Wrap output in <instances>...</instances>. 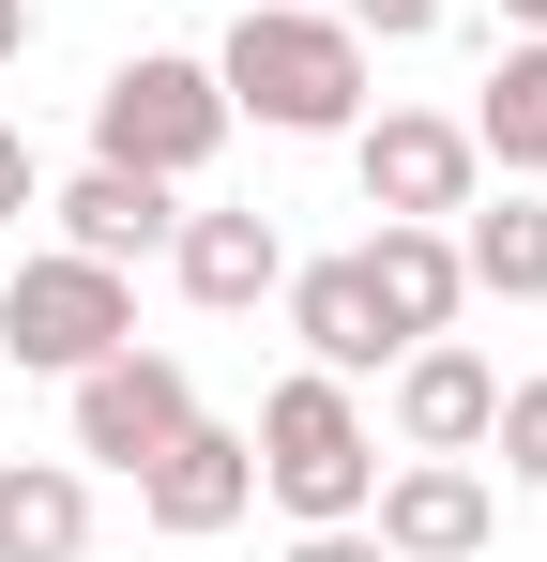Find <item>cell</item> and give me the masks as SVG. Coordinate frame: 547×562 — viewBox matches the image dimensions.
<instances>
[{"mask_svg": "<svg viewBox=\"0 0 547 562\" xmlns=\"http://www.w3.org/2000/svg\"><path fill=\"white\" fill-rule=\"evenodd\" d=\"M213 92H228V122H259V137H350L365 106H380V46H365L335 0H259V15H228Z\"/></svg>", "mask_w": 547, "mask_h": 562, "instance_id": "1", "label": "cell"}, {"mask_svg": "<svg viewBox=\"0 0 547 562\" xmlns=\"http://www.w3.org/2000/svg\"><path fill=\"white\" fill-rule=\"evenodd\" d=\"M259 502L289 517V532H320V517H365V486H380V426H365V380L335 366H289L259 395Z\"/></svg>", "mask_w": 547, "mask_h": 562, "instance_id": "2", "label": "cell"}, {"mask_svg": "<svg viewBox=\"0 0 547 562\" xmlns=\"http://www.w3.org/2000/svg\"><path fill=\"white\" fill-rule=\"evenodd\" d=\"M213 153H228V92H213V61H182V46H137V61H107V92H91V168L198 183Z\"/></svg>", "mask_w": 547, "mask_h": 562, "instance_id": "3", "label": "cell"}, {"mask_svg": "<svg viewBox=\"0 0 547 562\" xmlns=\"http://www.w3.org/2000/svg\"><path fill=\"white\" fill-rule=\"evenodd\" d=\"M122 335H137V274H107V259H77V244H46V259L0 274V350H15L31 380L107 366Z\"/></svg>", "mask_w": 547, "mask_h": 562, "instance_id": "4", "label": "cell"}, {"mask_svg": "<svg viewBox=\"0 0 547 562\" xmlns=\"http://www.w3.org/2000/svg\"><path fill=\"white\" fill-rule=\"evenodd\" d=\"M62 426H77V441H62L77 471H122V486H137V471L198 426V380H182V350H137V335H122L107 366L62 380Z\"/></svg>", "mask_w": 547, "mask_h": 562, "instance_id": "5", "label": "cell"}, {"mask_svg": "<svg viewBox=\"0 0 547 562\" xmlns=\"http://www.w3.org/2000/svg\"><path fill=\"white\" fill-rule=\"evenodd\" d=\"M350 183H365V213L456 228V213L487 198V153H471L456 106H365V122H350Z\"/></svg>", "mask_w": 547, "mask_h": 562, "instance_id": "6", "label": "cell"}, {"mask_svg": "<svg viewBox=\"0 0 547 562\" xmlns=\"http://www.w3.org/2000/svg\"><path fill=\"white\" fill-rule=\"evenodd\" d=\"M365 532H380L395 562H487L502 548V502H487L471 457H395L380 486H365Z\"/></svg>", "mask_w": 547, "mask_h": 562, "instance_id": "7", "label": "cell"}, {"mask_svg": "<svg viewBox=\"0 0 547 562\" xmlns=\"http://www.w3.org/2000/svg\"><path fill=\"white\" fill-rule=\"evenodd\" d=\"M244 502H259V441H244V426H213V411H198L168 457L137 471V517H153L168 548H213V532H228Z\"/></svg>", "mask_w": 547, "mask_h": 562, "instance_id": "8", "label": "cell"}, {"mask_svg": "<svg viewBox=\"0 0 547 562\" xmlns=\"http://www.w3.org/2000/svg\"><path fill=\"white\" fill-rule=\"evenodd\" d=\"M487 411H502V366L471 335H411L395 350V457H487Z\"/></svg>", "mask_w": 547, "mask_h": 562, "instance_id": "9", "label": "cell"}, {"mask_svg": "<svg viewBox=\"0 0 547 562\" xmlns=\"http://www.w3.org/2000/svg\"><path fill=\"white\" fill-rule=\"evenodd\" d=\"M350 259H365V289H380V319H395V350H411V335H456V319H471L456 228H411V213H380V228H365Z\"/></svg>", "mask_w": 547, "mask_h": 562, "instance_id": "10", "label": "cell"}, {"mask_svg": "<svg viewBox=\"0 0 547 562\" xmlns=\"http://www.w3.org/2000/svg\"><path fill=\"white\" fill-rule=\"evenodd\" d=\"M289 335H304V366H335V380H380L395 366V319H380V289H365V259H289Z\"/></svg>", "mask_w": 547, "mask_h": 562, "instance_id": "11", "label": "cell"}, {"mask_svg": "<svg viewBox=\"0 0 547 562\" xmlns=\"http://www.w3.org/2000/svg\"><path fill=\"white\" fill-rule=\"evenodd\" d=\"M168 274H182L198 319H244V304L289 289V244H274V213H182V228H168Z\"/></svg>", "mask_w": 547, "mask_h": 562, "instance_id": "12", "label": "cell"}, {"mask_svg": "<svg viewBox=\"0 0 547 562\" xmlns=\"http://www.w3.org/2000/svg\"><path fill=\"white\" fill-rule=\"evenodd\" d=\"M46 213H62V244H77V259L137 274V259H168V228H182V183H153V168H77V183L46 198Z\"/></svg>", "mask_w": 547, "mask_h": 562, "instance_id": "13", "label": "cell"}, {"mask_svg": "<svg viewBox=\"0 0 547 562\" xmlns=\"http://www.w3.org/2000/svg\"><path fill=\"white\" fill-rule=\"evenodd\" d=\"M456 274L471 304H547V183H502L456 213Z\"/></svg>", "mask_w": 547, "mask_h": 562, "instance_id": "14", "label": "cell"}, {"mask_svg": "<svg viewBox=\"0 0 547 562\" xmlns=\"http://www.w3.org/2000/svg\"><path fill=\"white\" fill-rule=\"evenodd\" d=\"M471 153L502 183H547V31H502V61L471 92Z\"/></svg>", "mask_w": 547, "mask_h": 562, "instance_id": "15", "label": "cell"}, {"mask_svg": "<svg viewBox=\"0 0 547 562\" xmlns=\"http://www.w3.org/2000/svg\"><path fill=\"white\" fill-rule=\"evenodd\" d=\"M91 548V471L77 457H0V562H77Z\"/></svg>", "mask_w": 547, "mask_h": 562, "instance_id": "16", "label": "cell"}, {"mask_svg": "<svg viewBox=\"0 0 547 562\" xmlns=\"http://www.w3.org/2000/svg\"><path fill=\"white\" fill-rule=\"evenodd\" d=\"M487 457H502V486H547V380H502V411H487Z\"/></svg>", "mask_w": 547, "mask_h": 562, "instance_id": "17", "label": "cell"}, {"mask_svg": "<svg viewBox=\"0 0 547 562\" xmlns=\"http://www.w3.org/2000/svg\"><path fill=\"white\" fill-rule=\"evenodd\" d=\"M335 15H350L365 46H426V31H442V0H335Z\"/></svg>", "mask_w": 547, "mask_h": 562, "instance_id": "18", "label": "cell"}, {"mask_svg": "<svg viewBox=\"0 0 547 562\" xmlns=\"http://www.w3.org/2000/svg\"><path fill=\"white\" fill-rule=\"evenodd\" d=\"M289 562H395V548H380L365 517H320V532H289Z\"/></svg>", "mask_w": 547, "mask_h": 562, "instance_id": "19", "label": "cell"}, {"mask_svg": "<svg viewBox=\"0 0 547 562\" xmlns=\"http://www.w3.org/2000/svg\"><path fill=\"white\" fill-rule=\"evenodd\" d=\"M15 213H46V168H31V137L0 122V228H15Z\"/></svg>", "mask_w": 547, "mask_h": 562, "instance_id": "20", "label": "cell"}, {"mask_svg": "<svg viewBox=\"0 0 547 562\" xmlns=\"http://www.w3.org/2000/svg\"><path fill=\"white\" fill-rule=\"evenodd\" d=\"M31 31H46V0H0V77L31 61Z\"/></svg>", "mask_w": 547, "mask_h": 562, "instance_id": "21", "label": "cell"}, {"mask_svg": "<svg viewBox=\"0 0 547 562\" xmlns=\"http://www.w3.org/2000/svg\"><path fill=\"white\" fill-rule=\"evenodd\" d=\"M502 31H547V0H502Z\"/></svg>", "mask_w": 547, "mask_h": 562, "instance_id": "22", "label": "cell"}]
</instances>
